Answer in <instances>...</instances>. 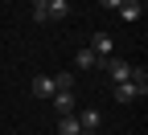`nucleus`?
Segmentation results:
<instances>
[{
    "instance_id": "obj_1",
    "label": "nucleus",
    "mask_w": 148,
    "mask_h": 135,
    "mask_svg": "<svg viewBox=\"0 0 148 135\" xmlns=\"http://www.w3.org/2000/svg\"><path fill=\"white\" fill-rule=\"evenodd\" d=\"M99 70H107L111 86H119V82L132 78V62H123V57H107V62H99Z\"/></svg>"
},
{
    "instance_id": "obj_2",
    "label": "nucleus",
    "mask_w": 148,
    "mask_h": 135,
    "mask_svg": "<svg viewBox=\"0 0 148 135\" xmlns=\"http://www.w3.org/2000/svg\"><path fill=\"white\" fill-rule=\"evenodd\" d=\"M86 49L99 57V62H107V57H115V41H111V33H90Z\"/></svg>"
},
{
    "instance_id": "obj_3",
    "label": "nucleus",
    "mask_w": 148,
    "mask_h": 135,
    "mask_svg": "<svg viewBox=\"0 0 148 135\" xmlns=\"http://www.w3.org/2000/svg\"><path fill=\"white\" fill-rule=\"evenodd\" d=\"M49 102H53V111H58V115H74V94H70V90H58Z\"/></svg>"
},
{
    "instance_id": "obj_4",
    "label": "nucleus",
    "mask_w": 148,
    "mask_h": 135,
    "mask_svg": "<svg viewBox=\"0 0 148 135\" xmlns=\"http://www.w3.org/2000/svg\"><path fill=\"white\" fill-rule=\"evenodd\" d=\"M119 16L132 25V21H140V16H144V4H140V0H123V4H119Z\"/></svg>"
},
{
    "instance_id": "obj_5",
    "label": "nucleus",
    "mask_w": 148,
    "mask_h": 135,
    "mask_svg": "<svg viewBox=\"0 0 148 135\" xmlns=\"http://www.w3.org/2000/svg\"><path fill=\"white\" fill-rule=\"evenodd\" d=\"M111 94H115V102H136V98H144V94H140L132 82H119L115 90H111Z\"/></svg>"
},
{
    "instance_id": "obj_6",
    "label": "nucleus",
    "mask_w": 148,
    "mask_h": 135,
    "mask_svg": "<svg viewBox=\"0 0 148 135\" xmlns=\"http://www.w3.org/2000/svg\"><path fill=\"white\" fill-rule=\"evenodd\" d=\"M58 135H82L78 115H58Z\"/></svg>"
},
{
    "instance_id": "obj_7",
    "label": "nucleus",
    "mask_w": 148,
    "mask_h": 135,
    "mask_svg": "<svg viewBox=\"0 0 148 135\" xmlns=\"http://www.w3.org/2000/svg\"><path fill=\"white\" fill-rule=\"evenodd\" d=\"M53 90H58L53 78H45V74H41V78H33V94H37V98H53Z\"/></svg>"
},
{
    "instance_id": "obj_8",
    "label": "nucleus",
    "mask_w": 148,
    "mask_h": 135,
    "mask_svg": "<svg viewBox=\"0 0 148 135\" xmlns=\"http://www.w3.org/2000/svg\"><path fill=\"white\" fill-rule=\"evenodd\" d=\"M74 66H78V70H95V66H99V57H95V53H90V49L82 45L78 53H74Z\"/></svg>"
},
{
    "instance_id": "obj_9",
    "label": "nucleus",
    "mask_w": 148,
    "mask_h": 135,
    "mask_svg": "<svg viewBox=\"0 0 148 135\" xmlns=\"http://www.w3.org/2000/svg\"><path fill=\"white\" fill-rule=\"evenodd\" d=\"M70 16V0H49V21H66Z\"/></svg>"
},
{
    "instance_id": "obj_10",
    "label": "nucleus",
    "mask_w": 148,
    "mask_h": 135,
    "mask_svg": "<svg viewBox=\"0 0 148 135\" xmlns=\"http://www.w3.org/2000/svg\"><path fill=\"white\" fill-rule=\"evenodd\" d=\"M127 82H132L140 94H148V70H136V66H132V78H127Z\"/></svg>"
},
{
    "instance_id": "obj_11",
    "label": "nucleus",
    "mask_w": 148,
    "mask_h": 135,
    "mask_svg": "<svg viewBox=\"0 0 148 135\" xmlns=\"http://www.w3.org/2000/svg\"><path fill=\"white\" fill-rule=\"evenodd\" d=\"M33 21H37V25L49 21V0H33Z\"/></svg>"
},
{
    "instance_id": "obj_12",
    "label": "nucleus",
    "mask_w": 148,
    "mask_h": 135,
    "mask_svg": "<svg viewBox=\"0 0 148 135\" xmlns=\"http://www.w3.org/2000/svg\"><path fill=\"white\" fill-rule=\"evenodd\" d=\"M53 86H58V90H70V86H74V74H70V70L53 74ZM58 90H53V94H58Z\"/></svg>"
},
{
    "instance_id": "obj_13",
    "label": "nucleus",
    "mask_w": 148,
    "mask_h": 135,
    "mask_svg": "<svg viewBox=\"0 0 148 135\" xmlns=\"http://www.w3.org/2000/svg\"><path fill=\"white\" fill-rule=\"evenodd\" d=\"M99 4H103V8H115V12H119V4H123V0H99Z\"/></svg>"
}]
</instances>
